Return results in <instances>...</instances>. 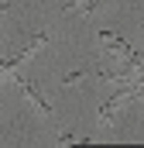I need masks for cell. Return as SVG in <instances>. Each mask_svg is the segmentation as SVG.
Listing matches in <instances>:
<instances>
[{
    "mask_svg": "<svg viewBox=\"0 0 144 148\" xmlns=\"http://www.w3.org/2000/svg\"><path fill=\"white\" fill-rule=\"evenodd\" d=\"M100 45L107 48L110 55H117L120 62H127V59L134 55V48H130V45H127L124 38H117V35H113V31H100Z\"/></svg>",
    "mask_w": 144,
    "mask_h": 148,
    "instance_id": "obj_1",
    "label": "cell"
},
{
    "mask_svg": "<svg viewBox=\"0 0 144 148\" xmlns=\"http://www.w3.org/2000/svg\"><path fill=\"white\" fill-rule=\"evenodd\" d=\"M7 10H10V3H7V0H0V17H7Z\"/></svg>",
    "mask_w": 144,
    "mask_h": 148,
    "instance_id": "obj_6",
    "label": "cell"
},
{
    "mask_svg": "<svg viewBox=\"0 0 144 148\" xmlns=\"http://www.w3.org/2000/svg\"><path fill=\"white\" fill-rule=\"evenodd\" d=\"M65 10H79V14H93L96 0H65Z\"/></svg>",
    "mask_w": 144,
    "mask_h": 148,
    "instance_id": "obj_3",
    "label": "cell"
},
{
    "mask_svg": "<svg viewBox=\"0 0 144 148\" xmlns=\"http://www.w3.org/2000/svg\"><path fill=\"white\" fill-rule=\"evenodd\" d=\"M72 141H75V138H72L69 131H62V134H58V145H72Z\"/></svg>",
    "mask_w": 144,
    "mask_h": 148,
    "instance_id": "obj_5",
    "label": "cell"
},
{
    "mask_svg": "<svg viewBox=\"0 0 144 148\" xmlns=\"http://www.w3.org/2000/svg\"><path fill=\"white\" fill-rule=\"evenodd\" d=\"M14 83H17V90H21V93H24V97H28V100H31V103H35V107H38L41 114H45V117H52V103H48V100H45V97L38 93V90L31 86V83H28V79L14 76Z\"/></svg>",
    "mask_w": 144,
    "mask_h": 148,
    "instance_id": "obj_2",
    "label": "cell"
},
{
    "mask_svg": "<svg viewBox=\"0 0 144 148\" xmlns=\"http://www.w3.org/2000/svg\"><path fill=\"white\" fill-rule=\"evenodd\" d=\"M82 79H86V69H75V73L62 76V86H72V83H82Z\"/></svg>",
    "mask_w": 144,
    "mask_h": 148,
    "instance_id": "obj_4",
    "label": "cell"
}]
</instances>
